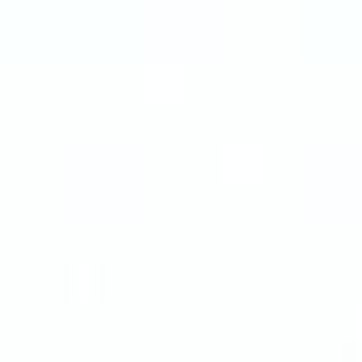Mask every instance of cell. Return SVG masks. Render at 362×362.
Here are the masks:
<instances>
[{"label": "cell", "instance_id": "2", "mask_svg": "<svg viewBox=\"0 0 362 362\" xmlns=\"http://www.w3.org/2000/svg\"><path fill=\"white\" fill-rule=\"evenodd\" d=\"M149 95H154V100H179V75H174V70H169V75L154 70V75H149Z\"/></svg>", "mask_w": 362, "mask_h": 362}, {"label": "cell", "instance_id": "1", "mask_svg": "<svg viewBox=\"0 0 362 362\" xmlns=\"http://www.w3.org/2000/svg\"><path fill=\"white\" fill-rule=\"evenodd\" d=\"M223 169H228V179H258L263 174V154L253 144H233L223 154Z\"/></svg>", "mask_w": 362, "mask_h": 362}]
</instances>
